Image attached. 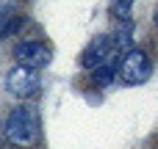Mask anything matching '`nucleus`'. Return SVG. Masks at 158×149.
Listing matches in <instances>:
<instances>
[{"label": "nucleus", "instance_id": "obj_1", "mask_svg": "<svg viewBox=\"0 0 158 149\" xmlns=\"http://www.w3.org/2000/svg\"><path fill=\"white\" fill-rule=\"evenodd\" d=\"M3 135L14 144V147H31L39 135V122L36 113L31 108H17L8 113L6 124H3Z\"/></svg>", "mask_w": 158, "mask_h": 149}, {"label": "nucleus", "instance_id": "obj_2", "mask_svg": "<svg viewBox=\"0 0 158 149\" xmlns=\"http://www.w3.org/2000/svg\"><path fill=\"white\" fill-rule=\"evenodd\" d=\"M150 69H153V64H150L147 53H142V50H128L119 61V77L125 83H133V86L144 83L150 77Z\"/></svg>", "mask_w": 158, "mask_h": 149}, {"label": "nucleus", "instance_id": "obj_3", "mask_svg": "<svg viewBox=\"0 0 158 149\" xmlns=\"http://www.w3.org/2000/svg\"><path fill=\"white\" fill-rule=\"evenodd\" d=\"M6 91L25 100V97H33L39 91V72L33 69H25V66H14L8 75H6Z\"/></svg>", "mask_w": 158, "mask_h": 149}, {"label": "nucleus", "instance_id": "obj_4", "mask_svg": "<svg viewBox=\"0 0 158 149\" xmlns=\"http://www.w3.org/2000/svg\"><path fill=\"white\" fill-rule=\"evenodd\" d=\"M14 58H17V66L39 72V69H44L50 64V50L42 41H19L14 47Z\"/></svg>", "mask_w": 158, "mask_h": 149}, {"label": "nucleus", "instance_id": "obj_5", "mask_svg": "<svg viewBox=\"0 0 158 149\" xmlns=\"http://www.w3.org/2000/svg\"><path fill=\"white\" fill-rule=\"evenodd\" d=\"M111 53H114V41H111L108 36H97V39H94V41H92V44L83 50L81 64H83L86 69H97V66L108 64Z\"/></svg>", "mask_w": 158, "mask_h": 149}, {"label": "nucleus", "instance_id": "obj_6", "mask_svg": "<svg viewBox=\"0 0 158 149\" xmlns=\"http://www.w3.org/2000/svg\"><path fill=\"white\" fill-rule=\"evenodd\" d=\"M22 25H25V17H19V14H17V17H6V19H0V39H3V36H14Z\"/></svg>", "mask_w": 158, "mask_h": 149}, {"label": "nucleus", "instance_id": "obj_7", "mask_svg": "<svg viewBox=\"0 0 158 149\" xmlns=\"http://www.w3.org/2000/svg\"><path fill=\"white\" fill-rule=\"evenodd\" d=\"M111 80H114V64H103V66L94 69V83L97 86H111Z\"/></svg>", "mask_w": 158, "mask_h": 149}, {"label": "nucleus", "instance_id": "obj_8", "mask_svg": "<svg viewBox=\"0 0 158 149\" xmlns=\"http://www.w3.org/2000/svg\"><path fill=\"white\" fill-rule=\"evenodd\" d=\"M131 6H133V0H114V3H111V11H114L117 17H128Z\"/></svg>", "mask_w": 158, "mask_h": 149}, {"label": "nucleus", "instance_id": "obj_9", "mask_svg": "<svg viewBox=\"0 0 158 149\" xmlns=\"http://www.w3.org/2000/svg\"><path fill=\"white\" fill-rule=\"evenodd\" d=\"M14 6H17V0H0V17H8L14 11Z\"/></svg>", "mask_w": 158, "mask_h": 149}, {"label": "nucleus", "instance_id": "obj_10", "mask_svg": "<svg viewBox=\"0 0 158 149\" xmlns=\"http://www.w3.org/2000/svg\"><path fill=\"white\" fill-rule=\"evenodd\" d=\"M156 25H158V14H156Z\"/></svg>", "mask_w": 158, "mask_h": 149}]
</instances>
